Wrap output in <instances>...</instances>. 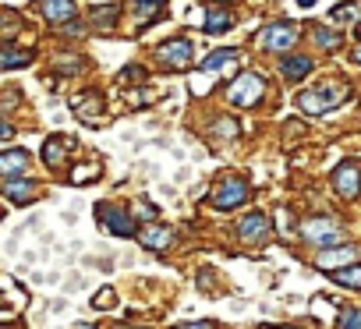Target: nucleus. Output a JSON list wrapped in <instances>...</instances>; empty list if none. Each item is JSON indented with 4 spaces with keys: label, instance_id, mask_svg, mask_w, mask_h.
<instances>
[{
    "label": "nucleus",
    "instance_id": "nucleus-1",
    "mask_svg": "<svg viewBox=\"0 0 361 329\" xmlns=\"http://www.w3.org/2000/svg\"><path fill=\"white\" fill-rule=\"evenodd\" d=\"M343 85H319V89H308V92H301L298 96V106L305 110V113H312V117H319V113H326V110H333V106H340L343 103Z\"/></svg>",
    "mask_w": 361,
    "mask_h": 329
},
{
    "label": "nucleus",
    "instance_id": "nucleus-2",
    "mask_svg": "<svg viewBox=\"0 0 361 329\" xmlns=\"http://www.w3.org/2000/svg\"><path fill=\"white\" fill-rule=\"evenodd\" d=\"M262 92H266V78L255 75V71L238 75V78L231 82V89H227L231 103H238V106H255V103L262 99Z\"/></svg>",
    "mask_w": 361,
    "mask_h": 329
},
{
    "label": "nucleus",
    "instance_id": "nucleus-3",
    "mask_svg": "<svg viewBox=\"0 0 361 329\" xmlns=\"http://www.w3.org/2000/svg\"><path fill=\"white\" fill-rule=\"evenodd\" d=\"M96 216H99V223H103V230H106V234H117V237H135V234H138L135 220H131L124 209L110 206V202H99Z\"/></svg>",
    "mask_w": 361,
    "mask_h": 329
},
{
    "label": "nucleus",
    "instance_id": "nucleus-4",
    "mask_svg": "<svg viewBox=\"0 0 361 329\" xmlns=\"http://www.w3.org/2000/svg\"><path fill=\"white\" fill-rule=\"evenodd\" d=\"M301 234H305V241H312V244H336V241L343 237L340 223H336V220H329V216H315V220H305Z\"/></svg>",
    "mask_w": 361,
    "mask_h": 329
},
{
    "label": "nucleus",
    "instance_id": "nucleus-5",
    "mask_svg": "<svg viewBox=\"0 0 361 329\" xmlns=\"http://www.w3.org/2000/svg\"><path fill=\"white\" fill-rule=\"evenodd\" d=\"M294 43H298V25H294V22H276V25H269V29L262 32V46L273 50V54H283V50H290Z\"/></svg>",
    "mask_w": 361,
    "mask_h": 329
},
{
    "label": "nucleus",
    "instance_id": "nucleus-6",
    "mask_svg": "<svg viewBox=\"0 0 361 329\" xmlns=\"http://www.w3.org/2000/svg\"><path fill=\"white\" fill-rule=\"evenodd\" d=\"M213 202H216L220 209H238L241 202H248V185H245V178H227V181H220V188L213 192Z\"/></svg>",
    "mask_w": 361,
    "mask_h": 329
},
{
    "label": "nucleus",
    "instance_id": "nucleus-7",
    "mask_svg": "<svg viewBox=\"0 0 361 329\" xmlns=\"http://www.w3.org/2000/svg\"><path fill=\"white\" fill-rule=\"evenodd\" d=\"M156 57H159L166 68H173V71H185V68L192 64V43H188V39H170V43H163V46L156 50Z\"/></svg>",
    "mask_w": 361,
    "mask_h": 329
},
{
    "label": "nucleus",
    "instance_id": "nucleus-8",
    "mask_svg": "<svg viewBox=\"0 0 361 329\" xmlns=\"http://www.w3.org/2000/svg\"><path fill=\"white\" fill-rule=\"evenodd\" d=\"M333 185L343 199H357L361 192V167L357 163H340V167L333 170Z\"/></svg>",
    "mask_w": 361,
    "mask_h": 329
},
{
    "label": "nucleus",
    "instance_id": "nucleus-9",
    "mask_svg": "<svg viewBox=\"0 0 361 329\" xmlns=\"http://www.w3.org/2000/svg\"><path fill=\"white\" fill-rule=\"evenodd\" d=\"M357 262V248H326L319 259H315V266L322 269V273H340V269H347V266H354Z\"/></svg>",
    "mask_w": 361,
    "mask_h": 329
},
{
    "label": "nucleus",
    "instance_id": "nucleus-10",
    "mask_svg": "<svg viewBox=\"0 0 361 329\" xmlns=\"http://www.w3.org/2000/svg\"><path fill=\"white\" fill-rule=\"evenodd\" d=\"M238 234H241V241H248V244H262V241L269 237V216H266V213L245 216V220L238 223Z\"/></svg>",
    "mask_w": 361,
    "mask_h": 329
},
{
    "label": "nucleus",
    "instance_id": "nucleus-11",
    "mask_svg": "<svg viewBox=\"0 0 361 329\" xmlns=\"http://www.w3.org/2000/svg\"><path fill=\"white\" fill-rule=\"evenodd\" d=\"M29 167H32V159H29L25 149H4L0 152V174L4 178H22V174H29Z\"/></svg>",
    "mask_w": 361,
    "mask_h": 329
},
{
    "label": "nucleus",
    "instance_id": "nucleus-12",
    "mask_svg": "<svg viewBox=\"0 0 361 329\" xmlns=\"http://www.w3.org/2000/svg\"><path fill=\"white\" fill-rule=\"evenodd\" d=\"M71 138L68 135H54V138H47V149H43V159H47V167L50 170H57V167H64V159H68V152H71Z\"/></svg>",
    "mask_w": 361,
    "mask_h": 329
},
{
    "label": "nucleus",
    "instance_id": "nucleus-13",
    "mask_svg": "<svg viewBox=\"0 0 361 329\" xmlns=\"http://www.w3.org/2000/svg\"><path fill=\"white\" fill-rule=\"evenodd\" d=\"M4 195H8L15 206H25V202H32L36 188H32L29 178H4Z\"/></svg>",
    "mask_w": 361,
    "mask_h": 329
},
{
    "label": "nucleus",
    "instance_id": "nucleus-14",
    "mask_svg": "<svg viewBox=\"0 0 361 329\" xmlns=\"http://www.w3.org/2000/svg\"><path fill=\"white\" fill-rule=\"evenodd\" d=\"M39 11H43L54 25L75 18V4H71V0H39Z\"/></svg>",
    "mask_w": 361,
    "mask_h": 329
},
{
    "label": "nucleus",
    "instance_id": "nucleus-15",
    "mask_svg": "<svg viewBox=\"0 0 361 329\" xmlns=\"http://www.w3.org/2000/svg\"><path fill=\"white\" fill-rule=\"evenodd\" d=\"M71 110L82 117V120H96L99 113H103V99L99 96H71Z\"/></svg>",
    "mask_w": 361,
    "mask_h": 329
},
{
    "label": "nucleus",
    "instance_id": "nucleus-16",
    "mask_svg": "<svg viewBox=\"0 0 361 329\" xmlns=\"http://www.w3.org/2000/svg\"><path fill=\"white\" fill-rule=\"evenodd\" d=\"M138 237H142L145 248H156V252H163V248L173 244V230H170V227H149V230H142Z\"/></svg>",
    "mask_w": 361,
    "mask_h": 329
},
{
    "label": "nucleus",
    "instance_id": "nucleus-17",
    "mask_svg": "<svg viewBox=\"0 0 361 329\" xmlns=\"http://www.w3.org/2000/svg\"><path fill=\"white\" fill-rule=\"evenodd\" d=\"M280 71H283V78H290V82H298V78H305L308 71H312V57H283L280 61Z\"/></svg>",
    "mask_w": 361,
    "mask_h": 329
},
{
    "label": "nucleus",
    "instance_id": "nucleus-18",
    "mask_svg": "<svg viewBox=\"0 0 361 329\" xmlns=\"http://www.w3.org/2000/svg\"><path fill=\"white\" fill-rule=\"evenodd\" d=\"M234 25V18L227 15V11H220L216 4H209V18H206V36H220L224 29H231Z\"/></svg>",
    "mask_w": 361,
    "mask_h": 329
},
{
    "label": "nucleus",
    "instance_id": "nucleus-19",
    "mask_svg": "<svg viewBox=\"0 0 361 329\" xmlns=\"http://www.w3.org/2000/svg\"><path fill=\"white\" fill-rule=\"evenodd\" d=\"M238 57H241L238 50H213V54L202 61V68H206V71H224V68H231Z\"/></svg>",
    "mask_w": 361,
    "mask_h": 329
},
{
    "label": "nucleus",
    "instance_id": "nucleus-20",
    "mask_svg": "<svg viewBox=\"0 0 361 329\" xmlns=\"http://www.w3.org/2000/svg\"><path fill=\"white\" fill-rule=\"evenodd\" d=\"M29 61H32V54H29V50H11V46H4V54H0V68H4V71L25 68Z\"/></svg>",
    "mask_w": 361,
    "mask_h": 329
},
{
    "label": "nucleus",
    "instance_id": "nucleus-21",
    "mask_svg": "<svg viewBox=\"0 0 361 329\" xmlns=\"http://www.w3.org/2000/svg\"><path fill=\"white\" fill-rule=\"evenodd\" d=\"M333 280H336V283H343V287H354V290H361V266L354 262V266H347V269L333 273Z\"/></svg>",
    "mask_w": 361,
    "mask_h": 329
},
{
    "label": "nucleus",
    "instance_id": "nucleus-22",
    "mask_svg": "<svg viewBox=\"0 0 361 329\" xmlns=\"http://www.w3.org/2000/svg\"><path fill=\"white\" fill-rule=\"evenodd\" d=\"M357 15H361V8H357V4H343V8H333V11H329V18H333V22H340V25L354 22Z\"/></svg>",
    "mask_w": 361,
    "mask_h": 329
},
{
    "label": "nucleus",
    "instance_id": "nucleus-23",
    "mask_svg": "<svg viewBox=\"0 0 361 329\" xmlns=\"http://www.w3.org/2000/svg\"><path fill=\"white\" fill-rule=\"evenodd\" d=\"M315 43H319V46H326V50H333V46H340V43H343V32H333V29H315Z\"/></svg>",
    "mask_w": 361,
    "mask_h": 329
},
{
    "label": "nucleus",
    "instance_id": "nucleus-24",
    "mask_svg": "<svg viewBox=\"0 0 361 329\" xmlns=\"http://www.w3.org/2000/svg\"><path fill=\"white\" fill-rule=\"evenodd\" d=\"M82 68H85V64H82L78 57H61V61H57V71H61V75H78Z\"/></svg>",
    "mask_w": 361,
    "mask_h": 329
},
{
    "label": "nucleus",
    "instance_id": "nucleus-25",
    "mask_svg": "<svg viewBox=\"0 0 361 329\" xmlns=\"http://www.w3.org/2000/svg\"><path fill=\"white\" fill-rule=\"evenodd\" d=\"M145 78V71L138 68V64H131V68H124L121 75H117V85H128V82H142Z\"/></svg>",
    "mask_w": 361,
    "mask_h": 329
},
{
    "label": "nucleus",
    "instance_id": "nucleus-26",
    "mask_svg": "<svg viewBox=\"0 0 361 329\" xmlns=\"http://www.w3.org/2000/svg\"><path fill=\"white\" fill-rule=\"evenodd\" d=\"M114 304H117V294H114L110 287H106V290H99V294L92 297V308H114Z\"/></svg>",
    "mask_w": 361,
    "mask_h": 329
},
{
    "label": "nucleus",
    "instance_id": "nucleus-27",
    "mask_svg": "<svg viewBox=\"0 0 361 329\" xmlns=\"http://www.w3.org/2000/svg\"><path fill=\"white\" fill-rule=\"evenodd\" d=\"M340 329H361V311L354 308V311H343L340 315Z\"/></svg>",
    "mask_w": 361,
    "mask_h": 329
},
{
    "label": "nucleus",
    "instance_id": "nucleus-28",
    "mask_svg": "<svg viewBox=\"0 0 361 329\" xmlns=\"http://www.w3.org/2000/svg\"><path fill=\"white\" fill-rule=\"evenodd\" d=\"M96 178V167H78L75 174H71V185H85V181H92Z\"/></svg>",
    "mask_w": 361,
    "mask_h": 329
},
{
    "label": "nucleus",
    "instance_id": "nucleus-29",
    "mask_svg": "<svg viewBox=\"0 0 361 329\" xmlns=\"http://www.w3.org/2000/svg\"><path fill=\"white\" fill-rule=\"evenodd\" d=\"M216 135H220V138H234V135H238V124H234V120H220V124H216Z\"/></svg>",
    "mask_w": 361,
    "mask_h": 329
},
{
    "label": "nucleus",
    "instance_id": "nucleus-30",
    "mask_svg": "<svg viewBox=\"0 0 361 329\" xmlns=\"http://www.w3.org/2000/svg\"><path fill=\"white\" fill-rule=\"evenodd\" d=\"M135 216H138V220H156V206H142V202H138Z\"/></svg>",
    "mask_w": 361,
    "mask_h": 329
},
{
    "label": "nucleus",
    "instance_id": "nucleus-31",
    "mask_svg": "<svg viewBox=\"0 0 361 329\" xmlns=\"http://www.w3.org/2000/svg\"><path fill=\"white\" fill-rule=\"evenodd\" d=\"M11 135H15V128L4 120V124H0V138H4V142H11Z\"/></svg>",
    "mask_w": 361,
    "mask_h": 329
},
{
    "label": "nucleus",
    "instance_id": "nucleus-32",
    "mask_svg": "<svg viewBox=\"0 0 361 329\" xmlns=\"http://www.w3.org/2000/svg\"><path fill=\"white\" fill-rule=\"evenodd\" d=\"M180 329H216L213 322H192V325H180Z\"/></svg>",
    "mask_w": 361,
    "mask_h": 329
},
{
    "label": "nucleus",
    "instance_id": "nucleus-33",
    "mask_svg": "<svg viewBox=\"0 0 361 329\" xmlns=\"http://www.w3.org/2000/svg\"><path fill=\"white\" fill-rule=\"evenodd\" d=\"M75 329H96V325H89V322H78V325H75Z\"/></svg>",
    "mask_w": 361,
    "mask_h": 329
},
{
    "label": "nucleus",
    "instance_id": "nucleus-34",
    "mask_svg": "<svg viewBox=\"0 0 361 329\" xmlns=\"http://www.w3.org/2000/svg\"><path fill=\"white\" fill-rule=\"evenodd\" d=\"M298 4H301V8H312V4H315V0H298Z\"/></svg>",
    "mask_w": 361,
    "mask_h": 329
},
{
    "label": "nucleus",
    "instance_id": "nucleus-35",
    "mask_svg": "<svg viewBox=\"0 0 361 329\" xmlns=\"http://www.w3.org/2000/svg\"><path fill=\"white\" fill-rule=\"evenodd\" d=\"M354 61H357V64H361V46H357V50H354Z\"/></svg>",
    "mask_w": 361,
    "mask_h": 329
}]
</instances>
